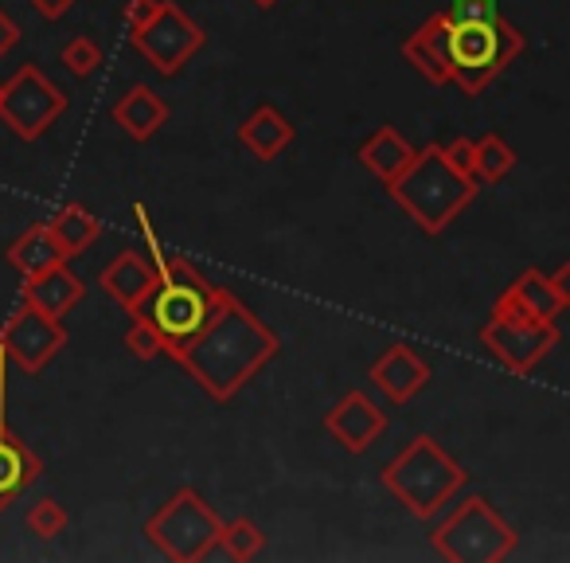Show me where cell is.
Wrapping results in <instances>:
<instances>
[{
  "label": "cell",
  "instance_id": "13",
  "mask_svg": "<svg viewBox=\"0 0 570 563\" xmlns=\"http://www.w3.org/2000/svg\"><path fill=\"white\" fill-rule=\"evenodd\" d=\"M367 376H372V388L380 391L391 407H403V404H411L419 391H426V384L434 380V368H430V360L422 357L419 349L399 341V344H387V349L372 360V372Z\"/></svg>",
  "mask_w": 570,
  "mask_h": 563
},
{
  "label": "cell",
  "instance_id": "27",
  "mask_svg": "<svg viewBox=\"0 0 570 563\" xmlns=\"http://www.w3.org/2000/svg\"><path fill=\"white\" fill-rule=\"evenodd\" d=\"M28 532H32L36 540H56L67 532V508L59 505L56 497H43L36 501L32 508H28Z\"/></svg>",
  "mask_w": 570,
  "mask_h": 563
},
{
  "label": "cell",
  "instance_id": "35",
  "mask_svg": "<svg viewBox=\"0 0 570 563\" xmlns=\"http://www.w3.org/2000/svg\"><path fill=\"white\" fill-rule=\"evenodd\" d=\"M250 4H254V9L266 12V9H274V4H282V0H250Z\"/></svg>",
  "mask_w": 570,
  "mask_h": 563
},
{
  "label": "cell",
  "instance_id": "25",
  "mask_svg": "<svg viewBox=\"0 0 570 563\" xmlns=\"http://www.w3.org/2000/svg\"><path fill=\"white\" fill-rule=\"evenodd\" d=\"M219 544H223V555H227V560L246 563V560H254V555H262V547H266V536H262V528L250 521V516H238V521L223 524Z\"/></svg>",
  "mask_w": 570,
  "mask_h": 563
},
{
  "label": "cell",
  "instance_id": "16",
  "mask_svg": "<svg viewBox=\"0 0 570 563\" xmlns=\"http://www.w3.org/2000/svg\"><path fill=\"white\" fill-rule=\"evenodd\" d=\"M492 313H504V318L520 321H554L562 313V302L554 294L551 278L543 270L528 266L523 274L512 278V287H504V294L492 302Z\"/></svg>",
  "mask_w": 570,
  "mask_h": 563
},
{
  "label": "cell",
  "instance_id": "32",
  "mask_svg": "<svg viewBox=\"0 0 570 563\" xmlns=\"http://www.w3.org/2000/svg\"><path fill=\"white\" fill-rule=\"evenodd\" d=\"M17 43H20V25L9 17V12L0 9V56H9Z\"/></svg>",
  "mask_w": 570,
  "mask_h": 563
},
{
  "label": "cell",
  "instance_id": "28",
  "mask_svg": "<svg viewBox=\"0 0 570 563\" xmlns=\"http://www.w3.org/2000/svg\"><path fill=\"white\" fill-rule=\"evenodd\" d=\"M126 349L134 352L137 360H157L165 357V337H160V329L149 321V313H134V326H129L126 333Z\"/></svg>",
  "mask_w": 570,
  "mask_h": 563
},
{
  "label": "cell",
  "instance_id": "3",
  "mask_svg": "<svg viewBox=\"0 0 570 563\" xmlns=\"http://www.w3.org/2000/svg\"><path fill=\"white\" fill-rule=\"evenodd\" d=\"M476 188H481V184L465 181V176L445 161L442 145L419 149L411 165L387 184L391 200H395L426 235H442L450 223H458V215L473 204Z\"/></svg>",
  "mask_w": 570,
  "mask_h": 563
},
{
  "label": "cell",
  "instance_id": "5",
  "mask_svg": "<svg viewBox=\"0 0 570 563\" xmlns=\"http://www.w3.org/2000/svg\"><path fill=\"white\" fill-rule=\"evenodd\" d=\"M430 544L442 560L453 563H500L515 552L520 536L504 516L492 508L489 497L469 493L461 497L430 532Z\"/></svg>",
  "mask_w": 570,
  "mask_h": 563
},
{
  "label": "cell",
  "instance_id": "22",
  "mask_svg": "<svg viewBox=\"0 0 570 563\" xmlns=\"http://www.w3.org/2000/svg\"><path fill=\"white\" fill-rule=\"evenodd\" d=\"M4 254H9V262L20 270V278H36V274H43V270L59 266V262H67V254L59 251V243L51 239L48 223L28 227L17 243H9V251Z\"/></svg>",
  "mask_w": 570,
  "mask_h": 563
},
{
  "label": "cell",
  "instance_id": "30",
  "mask_svg": "<svg viewBox=\"0 0 570 563\" xmlns=\"http://www.w3.org/2000/svg\"><path fill=\"white\" fill-rule=\"evenodd\" d=\"M445 17L450 20H497L500 0H450Z\"/></svg>",
  "mask_w": 570,
  "mask_h": 563
},
{
  "label": "cell",
  "instance_id": "4",
  "mask_svg": "<svg viewBox=\"0 0 570 563\" xmlns=\"http://www.w3.org/2000/svg\"><path fill=\"white\" fill-rule=\"evenodd\" d=\"M528 48V36L512 20H450V71L453 82L476 98L492 87Z\"/></svg>",
  "mask_w": 570,
  "mask_h": 563
},
{
  "label": "cell",
  "instance_id": "10",
  "mask_svg": "<svg viewBox=\"0 0 570 563\" xmlns=\"http://www.w3.org/2000/svg\"><path fill=\"white\" fill-rule=\"evenodd\" d=\"M559 326L554 321H520L504 313H489L481 326V344L497 365L515 376H531L551 349H559Z\"/></svg>",
  "mask_w": 570,
  "mask_h": 563
},
{
  "label": "cell",
  "instance_id": "8",
  "mask_svg": "<svg viewBox=\"0 0 570 563\" xmlns=\"http://www.w3.org/2000/svg\"><path fill=\"white\" fill-rule=\"evenodd\" d=\"M67 110V95L40 71L36 64H24L0 87V118L20 142H40Z\"/></svg>",
  "mask_w": 570,
  "mask_h": 563
},
{
  "label": "cell",
  "instance_id": "33",
  "mask_svg": "<svg viewBox=\"0 0 570 563\" xmlns=\"http://www.w3.org/2000/svg\"><path fill=\"white\" fill-rule=\"evenodd\" d=\"M32 9L40 12L43 20H51V25H56V20H63L67 12L75 9V0H32Z\"/></svg>",
  "mask_w": 570,
  "mask_h": 563
},
{
  "label": "cell",
  "instance_id": "6",
  "mask_svg": "<svg viewBox=\"0 0 570 563\" xmlns=\"http://www.w3.org/2000/svg\"><path fill=\"white\" fill-rule=\"evenodd\" d=\"M223 521L196 489H176L145 521V540L173 563H196L219 547Z\"/></svg>",
  "mask_w": 570,
  "mask_h": 563
},
{
  "label": "cell",
  "instance_id": "19",
  "mask_svg": "<svg viewBox=\"0 0 570 563\" xmlns=\"http://www.w3.org/2000/svg\"><path fill=\"white\" fill-rule=\"evenodd\" d=\"M82 298H87V287H82V278L75 270H67V262L43 270L36 278H24V302H32L36 310L56 321H63Z\"/></svg>",
  "mask_w": 570,
  "mask_h": 563
},
{
  "label": "cell",
  "instance_id": "15",
  "mask_svg": "<svg viewBox=\"0 0 570 563\" xmlns=\"http://www.w3.org/2000/svg\"><path fill=\"white\" fill-rule=\"evenodd\" d=\"M403 59L430 82V87H450L453 71H450V17H445V9L426 17V25L406 36Z\"/></svg>",
  "mask_w": 570,
  "mask_h": 563
},
{
  "label": "cell",
  "instance_id": "29",
  "mask_svg": "<svg viewBox=\"0 0 570 563\" xmlns=\"http://www.w3.org/2000/svg\"><path fill=\"white\" fill-rule=\"evenodd\" d=\"M442 149H445V161H450L465 181L481 184V176H476V142L473 137H453V142L442 145Z\"/></svg>",
  "mask_w": 570,
  "mask_h": 563
},
{
  "label": "cell",
  "instance_id": "12",
  "mask_svg": "<svg viewBox=\"0 0 570 563\" xmlns=\"http://www.w3.org/2000/svg\"><path fill=\"white\" fill-rule=\"evenodd\" d=\"M325 430L348 454H367L383 438V430H387V411L367 391L352 388L336 399L333 411H325Z\"/></svg>",
  "mask_w": 570,
  "mask_h": 563
},
{
  "label": "cell",
  "instance_id": "1",
  "mask_svg": "<svg viewBox=\"0 0 570 563\" xmlns=\"http://www.w3.org/2000/svg\"><path fill=\"white\" fill-rule=\"evenodd\" d=\"M165 352L215 404H230L282 352V337L227 287H215V305L204 329L191 333L188 341L168 344Z\"/></svg>",
  "mask_w": 570,
  "mask_h": 563
},
{
  "label": "cell",
  "instance_id": "34",
  "mask_svg": "<svg viewBox=\"0 0 570 563\" xmlns=\"http://www.w3.org/2000/svg\"><path fill=\"white\" fill-rule=\"evenodd\" d=\"M547 278H551V287H554V294H559L562 310H570V262H562V266H554Z\"/></svg>",
  "mask_w": 570,
  "mask_h": 563
},
{
  "label": "cell",
  "instance_id": "14",
  "mask_svg": "<svg viewBox=\"0 0 570 563\" xmlns=\"http://www.w3.org/2000/svg\"><path fill=\"white\" fill-rule=\"evenodd\" d=\"M98 287H102L106 298H114V302L134 318V313L145 310V302L153 298V290L160 287V274L141 251H121L118 259L102 266Z\"/></svg>",
  "mask_w": 570,
  "mask_h": 563
},
{
  "label": "cell",
  "instance_id": "21",
  "mask_svg": "<svg viewBox=\"0 0 570 563\" xmlns=\"http://www.w3.org/2000/svg\"><path fill=\"white\" fill-rule=\"evenodd\" d=\"M414 145L406 142L403 134H399L395 126H380L372 137H367L364 145L356 149V157H360V165L367 168V173L375 176L380 184H391L399 173H403L406 165L414 161Z\"/></svg>",
  "mask_w": 570,
  "mask_h": 563
},
{
  "label": "cell",
  "instance_id": "23",
  "mask_svg": "<svg viewBox=\"0 0 570 563\" xmlns=\"http://www.w3.org/2000/svg\"><path fill=\"white\" fill-rule=\"evenodd\" d=\"M48 231H51V239L59 243V251H63L67 259H75V254L90 251V243L102 235V223H98V215L90 212V207L63 204L48 220Z\"/></svg>",
  "mask_w": 570,
  "mask_h": 563
},
{
  "label": "cell",
  "instance_id": "7",
  "mask_svg": "<svg viewBox=\"0 0 570 563\" xmlns=\"http://www.w3.org/2000/svg\"><path fill=\"white\" fill-rule=\"evenodd\" d=\"M145 305H149V321L160 329L168 349V344L188 341L191 333L204 329V321L212 318L215 305V287L188 259L173 254V282H160Z\"/></svg>",
  "mask_w": 570,
  "mask_h": 563
},
{
  "label": "cell",
  "instance_id": "18",
  "mask_svg": "<svg viewBox=\"0 0 570 563\" xmlns=\"http://www.w3.org/2000/svg\"><path fill=\"white\" fill-rule=\"evenodd\" d=\"M40 477V458L36 450L9 427V415L0 411V508H9L28 485Z\"/></svg>",
  "mask_w": 570,
  "mask_h": 563
},
{
  "label": "cell",
  "instance_id": "9",
  "mask_svg": "<svg viewBox=\"0 0 570 563\" xmlns=\"http://www.w3.org/2000/svg\"><path fill=\"white\" fill-rule=\"evenodd\" d=\"M204 40H207L204 28H199L180 4H173V0L160 4V12L141 32L129 36V43H134V48L149 59L153 71L165 75V79H176V75L191 64V56L204 48Z\"/></svg>",
  "mask_w": 570,
  "mask_h": 563
},
{
  "label": "cell",
  "instance_id": "31",
  "mask_svg": "<svg viewBox=\"0 0 570 563\" xmlns=\"http://www.w3.org/2000/svg\"><path fill=\"white\" fill-rule=\"evenodd\" d=\"M160 4H165V0H129L126 4V32L129 36L141 32V28L160 12Z\"/></svg>",
  "mask_w": 570,
  "mask_h": 563
},
{
  "label": "cell",
  "instance_id": "20",
  "mask_svg": "<svg viewBox=\"0 0 570 563\" xmlns=\"http://www.w3.org/2000/svg\"><path fill=\"white\" fill-rule=\"evenodd\" d=\"M114 122H118L134 142H153L168 122V103L153 87L137 82V87H129L126 95L114 103Z\"/></svg>",
  "mask_w": 570,
  "mask_h": 563
},
{
  "label": "cell",
  "instance_id": "2",
  "mask_svg": "<svg viewBox=\"0 0 570 563\" xmlns=\"http://www.w3.org/2000/svg\"><path fill=\"white\" fill-rule=\"evenodd\" d=\"M387 493L414 516V521H438L450 501L469 485V469L445 450L438 438L414 435L387 466L380 469Z\"/></svg>",
  "mask_w": 570,
  "mask_h": 563
},
{
  "label": "cell",
  "instance_id": "24",
  "mask_svg": "<svg viewBox=\"0 0 570 563\" xmlns=\"http://www.w3.org/2000/svg\"><path fill=\"white\" fill-rule=\"evenodd\" d=\"M515 161H520L515 149L500 134H484L476 142V176H481V184H500L515 168Z\"/></svg>",
  "mask_w": 570,
  "mask_h": 563
},
{
  "label": "cell",
  "instance_id": "11",
  "mask_svg": "<svg viewBox=\"0 0 570 563\" xmlns=\"http://www.w3.org/2000/svg\"><path fill=\"white\" fill-rule=\"evenodd\" d=\"M63 344H67L63 321L40 313L32 302H20V310L0 329V349L9 352V365H17L28 376H40L59 357Z\"/></svg>",
  "mask_w": 570,
  "mask_h": 563
},
{
  "label": "cell",
  "instance_id": "17",
  "mask_svg": "<svg viewBox=\"0 0 570 563\" xmlns=\"http://www.w3.org/2000/svg\"><path fill=\"white\" fill-rule=\"evenodd\" d=\"M294 137H297L294 122L285 118L274 103L254 106V110L243 118V126H238V145H243L254 161H277L289 145H294Z\"/></svg>",
  "mask_w": 570,
  "mask_h": 563
},
{
  "label": "cell",
  "instance_id": "26",
  "mask_svg": "<svg viewBox=\"0 0 570 563\" xmlns=\"http://www.w3.org/2000/svg\"><path fill=\"white\" fill-rule=\"evenodd\" d=\"M59 59H63L67 75H75V79H90V75L102 67V48H98L90 36H75V40L63 43Z\"/></svg>",
  "mask_w": 570,
  "mask_h": 563
}]
</instances>
